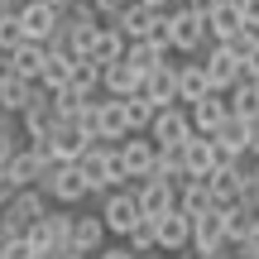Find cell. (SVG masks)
I'll return each mask as SVG.
<instances>
[{
	"label": "cell",
	"instance_id": "obj_39",
	"mask_svg": "<svg viewBox=\"0 0 259 259\" xmlns=\"http://www.w3.org/2000/svg\"><path fill=\"white\" fill-rule=\"evenodd\" d=\"M92 259H135V254H130L125 245H106V250H96Z\"/></svg>",
	"mask_w": 259,
	"mask_h": 259
},
{
	"label": "cell",
	"instance_id": "obj_19",
	"mask_svg": "<svg viewBox=\"0 0 259 259\" xmlns=\"http://www.w3.org/2000/svg\"><path fill=\"white\" fill-rule=\"evenodd\" d=\"M38 87L34 82H19V77H5V82H0V115H5V120H19V115L29 111V106L38 101Z\"/></svg>",
	"mask_w": 259,
	"mask_h": 259
},
{
	"label": "cell",
	"instance_id": "obj_29",
	"mask_svg": "<svg viewBox=\"0 0 259 259\" xmlns=\"http://www.w3.org/2000/svg\"><path fill=\"white\" fill-rule=\"evenodd\" d=\"M5 63H10V72H15L19 82H38V72H44V48L38 44H19Z\"/></svg>",
	"mask_w": 259,
	"mask_h": 259
},
{
	"label": "cell",
	"instance_id": "obj_43",
	"mask_svg": "<svg viewBox=\"0 0 259 259\" xmlns=\"http://www.w3.org/2000/svg\"><path fill=\"white\" fill-rule=\"evenodd\" d=\"M44 5L53 10V15H63V10H67V5H77V0H44Z\"/></svg>",
	"mask_w": 259,
	"mask_h": 259
},
{
	"label": "cell",
	"instance_id": "obj_4",
	"mask_svg": "<svg viewBox=\"0 0 259 259\" xmlns=\"http://www.w3.org/2000/svg\"><path fill=\"white\" fill-rule=\"evenodd\" d=\"M67 231H72V211H63V206L53 211V206H48V211L24 231V245L34 254H48V250H58V245H67Z\"/></svg>",
	"mask_w": 259,
	"mask_h": 259
},
{
	"label": "cell",
	"instance_id": "obj_13",
	"mask_svg": "<svg viewBox=\"0 0 259 259\" xmlns=\"http://www.w3.org/2000/svg\"><path fill=\"white\" fill-rule=\"evenodd\" d=\"M183 111H187V125H192V135H206V139H211L216 130H221V120L231 115V111H226V96H216V92H206L202 101L183 106Z\"/></svg>",
	"mask_w": 259,
	"mask_h": 259
},
{
	"label": "cell",
	"instance_id": "obj_3",
	"mask_svg": "<svg viewBox=\"0 0 259 259\" xmlns=\"http://www.w3.org/2000/svg\"><path fill=\"white\" fill-rule=\"evenodd\" d=\"M48 211L44 192L38 187H24V192H15L5 206H0V221H5V240H24V231L38 221V216Z\"/></svg>",
	"mask_w": 259,
	"mask_h": 259
},
{
	"label": "cell",
	"instance_id": "obj_21",
	"mask_svg": "<svg viewBox=\"0 0 259 259\" xmlns=\"http://www.w3.org/2000/svg\"><path fill=\"white\" fill-rule=\"evenodd\" d=\"M58 125H63V120H58V111H53V101H48V96H38V101L29 106L24 115H19V130H24V139H29V144L48 139V135L58 130Z\"/></svg>",
	"mask_w": 259,
	"mask_h": 259
},
{
	"label": "cell",
	"instance_id": "obj_8",
	"mask_svg": "<svg viewBox=\"0 0 259 259\" xmlns=\"http://www.w3.org/2000/svg\"><path fill=\"white\" fill-rule=\"evenodd\" d=\"M192 135V125H187V111L183 106H168V111H154V120H149L144 139L154 149H168V144H183V139Z\"/></svg>",
	"mask_w": 259,
	"mask_h": 259
},
{
	"label": "cell",
	"instance_id": "obj_51",
	"mask_svg": "<svg viewBox=\"0 0 259 259\" xmlns=\"http://www.w3.org/2000/svg\"><path fill=\"white\" fill-rule=\"evenodd\" d=\"M235 259H245V254H235Z\"/></svg>",
	"mask_w": 259,
	"mask_h": 259
},
{
	"label": "cell",
	"instance_id": "obj_41",
	"mask_svg": "<svg viewBox=\"0 0 259 259\" xmlns=\"http://www.w3.org/2000/svg\"><path fill=\"white\" fill-rule=\"evenodd\" d=\"M10 197H15V183H10V178H5V173H0V206H5V202H10Z\"/></svg>",
	"mask_w": 259,
	"mask_h": 259
},
{
	"label": "cell",
	"instance_id": "obj_9",
	"mask_svg": "<svg viewBox=\"0 0 259 259\" xmlns=\"http://www.w3.org/2000/svg\"><path fill=\"white\" fill-rule=\"evenodd\" d=\"M115 158H120V168H125V183L135 187V183H144L149 168H154V144H149L144 135H130V139L115 144Z\"/></svg>",
	"mask_w": 259,
	"mask_h": 259
},
{
	"label": "cell",
	"instance_id": "obj_32",
	"mask_svg": "<svg viewBox=\"0 0 259 259\" xmlns=\"http://www.w3.org/2000/svg\"><path fill=\"white\" fill-rule=\"evenodd\" d=\"M120 106H125L130 135H144V130H149V120H154V106H149V101H144V96H139V92H135V96H125Z\"/></svg>",
	"mask_w": 259,
	"mask_h": 259
},
{
	"label": "cell",
	"instance_id": "obj_33",
	"mask_svg": "<svg viewBox=\"0 0 259 259\" xmlns=\"http://www.w3.org/2000/svg\"><path fill=\"white\" fill-rule=\"evenodd\" d=\"M125 250L130 254H154V221H135L130 226V235H125Z\"/></svg>",
	"mask_w": 259,
	"mask_h": 259
},
{
	"label": "cell",
	"instance_id": "obj_30",
	"mask_svg": "<svg viewBox=\"0 0 259 259\" xmlns=\"http://www.w3.org/2000/svg\"><path fill=\"white\" fill-rule=\"evenodd\" d=\"M0 173H5L10 183H15V192H24V187H34V183H38V158L29 154L24 144H19V149H15V158H10V163L0 168Z\"/></svg>",
	"mask_w": 259,
	"mask_h": 259
},
{
	"label": "cell",
	"instance_id": "obj_25",
	"mask_svg": "<svg viewBox=\"0 0 259 259\" xmlns=\"http://www.w3.org/2000/svg\"><path fill=\"white\" fill-rule=\"evenodd\" d=\"M135 92H139V77L130 72L125 63L101 67V96H106V101H125V96H135Z\"/></svg>",
	"mask_w": 259,
	"mask_h": 259
},
{
	"label": "cell",
	"instance_id": "obj_6",
	"mask_svg": "<svg viewBox=\"0 0 259 259\" xmlns=\"http://www.w3.org/2000/svg\"><path fill=\"white\" fill-rule=\"evenodd\" d=\"M202 53H206V58H202L206 87H211L216 96H226V92H231L235 82H240V58H235V53H231L226 44H206Z\"/></svg>",
	"mask_w": 259,
	"mask_h": 259
},
{
	"label": "cell",
	"instance_id": "obj_14",
	"mask_svg": "<svg viewBox=\"0 0 259 259\" xmlns=\"http://www.w3.org/2000/svg\"><path fill=\"white\" fill-rule=\"evenodd\" d=\"M67 245H72L82 259H92L96 250H106V226L96 221L92 211H72V231H67Z\"/></svg>",
	"mask_w": 259,
	"mask_h": 259
},
{
	"label": "cell",
	"instance_id": "obj_46",
	"mask_svg": "<svg viewBox=\"0 0 259 259\" xmlns=\"http://www.w3.org/2000/svg\"><path fill=\"white\" fill-rule=\"evenodd\" d=\"M139 259H163V254H139Z\"/></svg>",
	"mask_w": 259,
	"mask_h": 259
},
{
	"label": "cell",
	"instance_id": "obj_27",
	"mask_svg": "<svg viewBox=\"0 0 259 259\" xmlns=\"http://www.w3.org/2000/svg\"><path fill=\"white\" fill-rule=\"evenodd\" d=\"M211 92L206 87V72H202V58L197 63H178V106H192Z\"/></svg>",
	"mask_w": 259,
	"mask_h": 259
},
{
	"label": "cell",
	"instance_id": "obj_10",
	"mask_svg": "<svg viewBox=\"0 0 259 259\" xmlns=\"http://www.w3.org/2000/svg\"><path fill=\"white\" fill-rule=\"evenodd\" d=\"M135 206H139V221H158V216H168V211H173V183H158V178L135 183Z\"/></svg>",
	"mask_w": 259,
	"mask_h": 259
},
{
	"label": "cell",
	"instance_id": "obj_1",
	"mask_svg": "<svg viewBox=\"0 0 259 259\" xmlns=\"http://www.w3.org/2000/svg\"><path fill=\"white\" fill-rule=\"evenodd\" d=\"M38 192H44V202L48 206H63V211H77V206L87 202V178H82V168L77 163H48V168H38Z\"/></svg>",
	"mask_w": 259,
	"mask_h": 259
},
{
	"label": "cell",
	"instance_id": "obj_40",
	"mask_svg": "<svg viewBox=\"0 0 259 259\" xmlns=\"http://www.w3.org/2000/svg\"><path fill=\"white\" fill-rule=\"evenodd\" d=\"M34 259H82L72 250V245H58V250H48V254H34Z\"/></svg>",
	"mask_w": 259,
	"mask_h": 259
},
{
	"label": "cell",
	"instance_id": "obj_2",
	"mask_svg": "<svg viewBox=\"0 0 259 259\" xmlns=\"http://www.w3.org/2000/svg\"><path fill=\"white\" fill-rule=\"evenodd\" d=\"M163 44H168V53H202L206 48L202 15H192L187 5H173L163 15Z\"/></svg>",
	"mask_w": 259,
	"mask_h": 259
},
{
	"label": "cell",
	"instance_id": "obj_20",
	"mask_svg": "<svg viewBox=\"0 0 259 259\" xmlns=\"http://www.w3.org/2000/svg\"><path fill=\"white\" fill-rule=\"evenodd\" d=\"M120 63H125L135 77H139V82H144V77L154 72V67H168V63H173V53L144 38V44H125V58H120Z\"/></svg>",
	"mask_w": 259,
	"mask_h": 259
},
{
	"label": "cell",
	"instance_id": "obj_24",
	"mask_svg": "<svg viewBox=\"0 0 259 259\" xmlns=\"http://www.w3.org/2000/svg\"><path fill=\"white\" fill-rule=\"evenodd\" d=\"M67 72H72V58L67 53H53V48H44V72H38V92L44 96H53V92H63L67 87Z\"/></svg>",
	"mask_w": 259,
	"mask_h": 259
},
{
	"label": "cell",
	"instance_id": "obj_31",
	"mask_svg": "<svg viewBox=\"0 0 259 259\" xmlns=\"http://www.w3.org/2000/svg\"><path fill=\"white\" fill-rule=\"evenodd\" d=\"M211 144H216V149H226L231 158H240V154H245V144H250V139H245V120L226 115V120H221V130L211 135Z\"/></svg>",
	"mask_w": 259,
	"mask_h": 259
},
{
	"label": "cell",
	"instance_id": "obj_37",
	"mask_svg": "<svg viewBox=\"0 0 259 259\" xmlns=\"http://www.w3.org/2000/svg\"><path fill=\"white\" fill-rule=\"evenodd\" d=\"M15 149H19V144H15V125H5V130H0V168L15 158Z\"/></svg>",
	"mask_w": 259,
	"mask_h": 259
},
{
	"label": "cell",
	"instance_id": "obj_36",
	"mask_svg": "<svg viewBox=\"0 0 259 259\" xmlns=\"http://www.w3.org/2000/svg\"><path fill=\"white\" fill-rule=\"evenodd\" d=\"M235 254H245V259H259V216L250 221V231H245V245H240Z\"/></svg>",
	"mask_w": 259,
	"mask_h": 259
},
{
	"label": "cell",
	"instance_id": "obj_48",
	"mask_svg": "<svg viewBox=\"0 0 259 259\" xmlns=\"http://www.w3.org/2000/svg\"><path fill=\"white\" fill-rule=\"evenodd\" d=\"M19 5H34V0H19Z\"/></svg>",
	"mask_w": 259,
	"mask_h": 259
},
{
	"label": "cell",
	"instance_id": "obj_26",
	"mask_svg": "<svg viewBox=\"0 0 259 259\" xmlns=\"http://www.w3.org/2000/svg\"><path fill=\"white\" fill-rule=\"evenodd\" d=\"M67 92H72L77 101H96V92H101V67L87 63V58H77L72 72H67Z\"/></svg>",
	"mask_w": 259,
	"mask_h": 259
},
{
	"label": "cell",
	"instance_id": "obj_44",
	"mask_svg": "<svg viewBox=\"0 0 259 259\" xmlns=\"http://www.w3.org/2000/svg\"><path fill=\"white\" fill-rule=\"evenodd\" d=\"M250 187H259V158H254V168H250Z\"/></svg>",
	"mask_w": 259,
	"mask_h": 259
},
{
	"label": "cell",
	"instance_id": "obj_45",
	"mask_svg": "<svg viewBox=\"0 0 259 259\" xmlns=\"http://www.w3.org/2000/svg\"><path fill=\"white\" fill-rule=\"evenodd\" d=\"M192 259H231V254H192Z\"/></svg>",
	"mask_w": 259,
	"mask_h": 259
},
{
	"label": "cell",
	"instance_id": "obj_12",
	"mask_svg": "<svg viewBox=\"0 0 259 259\" xmlns=\"http://www.w3.org/2000/svg\"><path fill=\"white\" fill-rule=\"evenodd\" d=\"M202 29H206V44H231L235 34H245V19H240V10H235V0L211 5L202 15Z\"/></svg>",
	"mask_w": 259,
	"mask_h": 259
},
{
	"label": "cell",
	"instance_id": "obj_16",
	"mask_svg": "<svg viewBox=\"0 0 259 259\" xmlns=\"http://www.w3.org/2000/svg\"><path fill=\"white\" fill-rule=\"evenodd\" d=\"M173 211H183L187 221L216 211V206H211V192H206V178H183V183L173 187Z\"/></svg>",
	"mask_w": 259,
	"mask_h": 259
},
{
	"label": "cell",
	"instance_id": "obj_23",
	"mask_svg": "<svg viewBox=\"0 0 259 259\" xmlns=\"http://www.w3.org/2000/svg\"><path fill=\"white\" fill-rule=\"evenodd\" d=\"M44 144H48V154H53V163H77V158L87 154V144H92V139H87V135H77L72 125H58L53 135L44 139Z\"/></svg>",
	"mask_w": 259,
	"mask_h": 259
},
{
	"label": "cell",
	"instance_id": "obj_42",
	"mask_svg": "<svg viewBox=\"0 0 259 259\" xmlns=\"http://www.w3.org/2000/svg\"><path fill=\"white\" fill-rule=\"evenodd\" d=\"M15 10H19V0H0V19H15Z\"/></svg>",
	"mask_w": 259,
	"mask_h": 259
},
{
	"label": "cell",
	"instance_id": "obj_35",
	"mask_svg": "<svg viewBox=\"0 0 259 259\" xmlns=\"http://www.w3.org/2000/svg\"><path fill=\"white\" fill-rule=\"evenodd\" d=\"M235 10H240L245 29H250V34H259V0H235Z\"/></svg>",
	"mask_w": 259,
	"mask_h": 259
},
{
	"label": "cell",
	"instance_id": "obj_22",
	"mask_svg": "<svg viewBox=\"0 0 259 259\" xmlns=\"http://www.w3.org/2000/svg\"><path fill=\"white\" fill-rule=\"evenodd\" d=\"M96 139H101V144H120V139H130V120H125V106L120 101H96Z\"/></svg>",
	"mask_w": 259,
	"mask_h": 259
},
{
	"label": "cell",
	"instance_id": "obj_52",
	"mask_svg": "<svg viewBox=\"0 0 259 259\" xmlns=\"http://www.w3.org/2000/svg\"><path fill=\"white\" fill-rule=\"evenodd\" d=\"M0 259H5V254H0Z\"/></svg>",
	"mask_w": 259,
	"mask_h": 259
},
{
	"label": "cell",
	"instance_id": "obj_28",
	"mask_svg": "<svg viewBox=\"0 0 259 259\" xmlns=\"http://www.w3.org/2000/svg\"><path fill=\"white\" fill-rule=\"evenodd\" d=\"M120 58H125V38L115 34L111 24H101V29H96V38H92V53H87V63L111 67V63H120Z\"/></svg>",
	"mask_w": 259,
	"mask_h": 259
},
{
	"label": "cell",
	"instance_id": "obj_11",
	"mask_svg": "<svg viewBox=\"0 0 259 259\" xmlns=\"http://www.w3.org/2000/svg\"><path fill=\"white\" fill-rule=\"evenodd\" d=\"M139 96H144L154 111H168V106H178V63L154 67V72L139 82Z\"/></svg>",
	"mask_w": 259,
	"mask_h": 259
},
{
	"label": "cell",
	"instance_id": "obj_18",
	"mask_svg": "<svg viewBox=\"0 0 259 259\" xmlns=\"http://www.w3.org/2000/svg\"><path fill=\"white\" fill-rule=\"evenodd\" d=\"M216 173V144L206 135L183 139V178H211Z\"/></svg>",
	"mask_w": 259,
	"mask_h": 259
},
{
	"label": "cell",
	"instance_id": "obj_47",
	"mask_svg": "<svg viewBox=\"0 0 259 259\" xmlns=\"http://www.w3.org/2000/svg\"><path fill=\"white\" fill-rule=\"evenodd\" d=\"M0 240H5V221H0Z\"/></svg>",
	"mask_w": 259,
	"mask_h": 259
},
{
	"label": "cell",
	"instance_id": "obj_38",
	"mask_svg": "<svg viewBox=\"0 0 259 259\" xmlns=\"http://www.w3.org/2000/svg\"><path fill=\"white\" fill-rule=\"evenodd\" d=\"M0 254L5 259H34V250H29L24 240H0Z\"/></svg>",
	"mask_w": 259,
	"mask_h": 259
},
{
	"label": "cell",
	"instance_id": "obj_7",
	"mask_svg": "<svg viewBox=\"0 0 259 259\" xmlns=\"http://www.w3.org/2000/svg\"><path fill=\"white\" fill-rule=\"evenodd\" d=\"M15 29H19L24 44L48 48V44H53V34H58V15L44 5V0H34V5H19V10H15Z\"/></svg>",
	"mask_w": 259,
	"mask_h": 259
},
{
	"label": "cell",
	"instance_id": "obj_5",
	"mask_svg": "<svg viewBox=\"0 0 259 259\" xmlns=\"http://www.w3.org/2000/svg\"><path fill=\"white\" fill-rule=\"evenodd\" d=\"M96 221L106 226V235H130V226L139 221V206H135V187H115V192L101 197V211H96Z\"/></svg>",
	"mask_w": 259,
	"mask_h": 259
},
{
	"label": "cell",
	"instance_id": "obj_50",
	"mask_svg": "<svg viewBox=\"0 0 259 259\" xmlns=\"http://www.w3.org/2000/svg\"><path fill=\"white\" fill-rule=\"evenodd\" d=\"M254 92H259V82H254Z\"/></svg>",
	"mask_w": 259,
	"mask_h": 259
},
{
	"label": "cell",
	"instance_id": "obj_17",
	"mask_svg": "<svg viewBox=\"0 0 259 259\" xmlns=\"http://www.w3.org/2000/svg\"><path fill=\"white\" fill-rule=\"evenodd\" d=\"M187 216L183 211H168L154 221V254H183L187 250Z\"/></svg>",
	"mask_w": 259,
	"mask_h": 259
},
{
	"label": "cell",
	"instance_id": "obj_34",
	"mask_svg": "<svg viewBox=\"0 0 259 259\" xmlns=\"http://www.w3.org/2000/svg\"><path fill=\"white\" fill-rule=\"evenodd\" d=\"M19 44H24V38H19L15 19H0V58H10V53H15Z\"/></svg>",
	"mask_w": 259,
	"mask_h": 259
},
{
	"label": "cell",
	"instance_id": "obj_49",
	"mask_svg": "<svg viewBox=\"0 0 259 259\" xmlns=\"http://www.w3.org/2000/svg\"><path fill=\"white\" fill-rule=\"evenodd\" d=\"M173 5H187V0H173Z\"/></svg>",
	"mask_w": 259,
	"mask_h": 259
},
{
	"label": "cell",
	"instance_id": "obj_15",
	"mask_svg": "<svg viewBox=\"0 0 259 259\" xmlns=\"http://www.w3.org/2000/svg\"><path fill=\"white\" fill-rule=\"evenodd\" d=\"M187 250L192 254H226V240H221V211H206L187 226Z\"/></svg>",
	"mask_w": 259,
	"mask_h": 259
}]
</instances>
